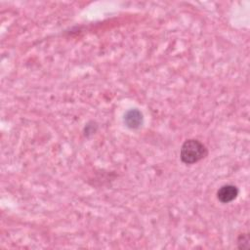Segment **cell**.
Segmentation results:
<instances>
[{
  "mask_svg": "<svg viewBox=\"0 0 250 250\" xmlns=\"http://www.w3.org/2000/svg\"><path fill=\"white\" fill-rule=\"evenodd\" d=\"M124 123L130 129H138L143 124V114L137 109H130L124 115Z\"/></svg>",
  "mask_w": 250,
  "mask_h": 250,
  "instance_id": "cell-3",
  "label": "cell"
},
{
  "mask_svg": "<svg viewBox=\"0 0 250 250\" xmlns=\"http://www.w3.org/2000/svg\"><path fill=\"white\" fill-rule=\"evenodd\" d=\"M208 154L207 147L198 140H187L180 151L181 160L186 164H194L206 157Z\"/></svg>",
  "mask_w": 250,
  "mask_h": 250,
  "instance_id": "cell-1",
  "label": "cell"
},
{
  "mask_svg": "<svg viewBox=\"0 0 250 250\" xmlns=\"http://www.w3.org/2000/svg\"><path fill=\"white\" fill-rule=\"evenodd\" d=\"M237 247L239 249L249 248V236L247 233H241L237 238Z\"/></svg>",
  "mask_w": 250,
  "mask_h": 250,
  "instance_id": "cell-4",
  "label": "cell"
},
{
  "mask_svg": "<svg viewBox=\"0 0 250 250\" xmlns=\"http://www.w3.org/2000/svg\"><path fill=\"white\" fill-rule=\"evenodd\" d=\"M238 195V189L235 186L225 185L217 191V197L222 203H229L234 200Z\"/></svg>",
  "mask_w": 250,
  "mask_h": 250,
  "instance_id": "cell-2",
  "label": "cell"
}]
</instances>
